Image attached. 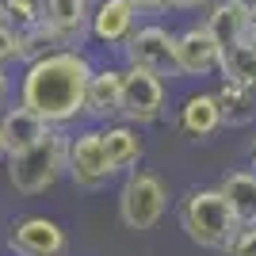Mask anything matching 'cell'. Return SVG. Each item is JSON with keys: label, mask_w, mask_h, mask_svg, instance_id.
<instances>
[{"label": "cell", "mask_w": 256, "mask_h": 256, "mask_svg": "<svg viewBox=\"0 0 256 256\" xmlns=\"http://www.w3.org/2000/svg\"><path fill=\"white\" fill-rule=\"evenodd\" d=\"M88 84H92V65L84 62V54L58 50L27 65L20 104H27L50 126H58V122H69L76 111H84Z\"/></svg>", "instance_id": "6da1fadb"}, {"label": "cell", "mask_w": 256, "mask_h": 256, "mask_svg": "<svg viewBox=\"0 0 256 256\" xmlns=\"http://www.w3.org/2000/svg\"><path fill=\"white\" fill-rule=\"evenodd\" d=\"M180 226L195 245L203 248H230L237 230V214L230 210V199L222 195V188H199L188 192V199L180 203Z\"/></svg>", "instance_id": "7a4b0ae2"}, {"label": "cell", "mask_w": 256, "mask_h": 256, "mask_svg": "<svg viewBox=\"0 0 256 256\" xmlns=\"http://www.w3.org/2000/svg\"><path fill=\"white\" fill-rule=\"evenodd\" d=\"M62 168H69V142H65V134H58V130H46L31 150L8 157V176H12V184H16L20 195L46 192V188L62 176Z\"/></svg>", "instance_id": "3957f363"}, {"label": "cell", "mask_w": 256, "mask_h": 256, "mask_svg": "<svg viewBox=\"0 0 256 256\" xmlns=\"http://www.w3.org/2000/svg\"><path fill=\"white\" fill-rule=\"evenodd\" d=\"M168 206L164 184L153 172H130L122 192H118V218L126 230H153L160 222V214Z\"/></svg>", "instance_id": "277c9868"}, {"label": "cell", "mask_w": 256, "mask_h": 256, "mask_svg": "<svg viewBox=\"0 0 256 256\" xmlns=\"http://www.w3.org/2000/svg\"><path fill=\"white\" fill-rule=\"evenodd\" d=\"M160 104H164L160 73L130 65L122 73V107H118V115H126L130 122H153V118H160Z\"/></svg>", "instance_id": "5b68a950"}, {"label": "cell", "mask_w": 256, "mask_h": 256, "mask_svg": "<svg viewBox=\"0 0 256 256\" xmlns=\"http://www.w3.org/2000/svg\"><path fill=\"white\" fill-rule=\"evenodd\" d=\"M8 248L16 256H65L69 241H65V230L50 218H20L8 234Z\"/></svg>", "instance_id": "8992f818"}, {"label": "cell", "mask_w": 256, "mask_h": 256, "mask_svg": "<svg viewBox=\"0 0 256 256\" xmlns=\"http://www.w3.org/2000/svg\"><path fill=\"white\" fill-rule=\"evenodd\" d=\"M126 62L142 65V69H153V73H180L176 65V34H168L164 27H142V31L130 34L126 42Z\"/></svg>", "instance_id": "52a82bcc"}, {"label": "cell", "mask_w": 256, "mask_h": 256, "mask_svg": "<svg viewBox=\"0 0 256 256\" xmlns=\"http://www.w3.org/2000/svg\"><path fill=\"white\" fill-rule=\"evenodd\" d=\"M111 172L115 168H111V160H107V153H104V134L88 130V134H80L76 142H69V176L76 180V188L96 192Z\"/></svg>", "instance_id": "ba28073f"}, {"label": "cell", "mask_w": 256, "mask_h": 256, "mask_svg": "<svg viewBox=\"0 0 256 256\" xmlns=\"http://www.w3.org/2000/svg\"><path fill=\"white\" fill-rule=\"evenodd\" d=\"M176 65L184 76H203L222 69V46L214 42V34L203 27H188L184 34H176Z\"/></svg>", "instance_id": "9c48e42d"}, {"label": "cell", "mask_w": 256, "mask_h": 256, "mask_svg": "<svg viewBox=\"0 0 256 256\" xmlns=\"http://www.w3.org/2000/svg\"><path fill=\"white\" fill-rule=\"evenodd\" d=\"M134 0H100L92 8V34L107 46H118V42H130L134 34Z\"/></svg>", "instance_id": "30bf717a"}, {"label": "cell", "mask_w": 256, "mask_h": 256, "mask_svg": "<svg viewBox=\"0 0 256 256\" xmlns=\"http://www.w3.org/2000/svg\"><path fill=\"white\" fill-rule=\"evenodd\" d=\"M42 20L50 23L54 31H62L69 46H80L84 34H92V8H88V0H46Z\"/></svg>", "instance_id": "8fae6325"}, {"label": "cell", "mask_w": 256, "mask_h": 256, "mask_svg": "<svg viewBox=\"0 0 256 256\" xmlns=\"http://www.w3.org/2000/svg\"><path fill=\"white\" fill-rule=\"evenodd\" d=\"M46 130H50V122H46L38 111H31L27 104L12 107L8 115L0 118V134H4V150H8V157H12V153L31 150V146L42 138Z\"/></svg>", "instance_id": "7c38bea8"}, {"label": "cell", "mask_w": 256, "mask_h": 256, "mask_svg": "<svg viewBox=\"0 0 256 256\" xmlns=\"http://www.w3.org/2000/svg\"><path fill=\"white\" fill-rule=\"evenodd\" d=\"M206 31L214 34V42L222 46V50H230V46L248 38V12L230 4V0H222V4H214L210 16H206Z\"/></svg>", "instance_id": "4fadbf2b"}, {"label": "cell", "mask_w": 256, "mask_h": 256, "mask_svg": "<svg viewBox=\"0 0 256 256\" xmlns=\"http://www.w3.org/2000/svg\"><path fill=\"white\" fill-rule=\"evenodd\" d=\"M118 107H122V73H118V69H100V73H92L84 111L96 115V118H107V115H118Z\"/></svg>", "instance_id": "5bb4252c"}, {"label": "cell", "mask_w": 256, "mask_h": 256, "mask_svg": "<svg viewBox=\"0 0 256 256\" xmlns=\"http://www.w3.org/2000/svg\"><path fill=\"white\" fill-rule=\"evenodd\" d=\"M222 126V107H218V96H192L184 100L180 107V130L192 134V138H210L214 130Z\"/></svg>", "instance_id": "9a60e30c"}, {"label": "cell", "mask_w": 256, "mask_h": 256, "mask_svg": "<svg viewBox=\"0 0 256 256\" xmlns=\"http://www.w3.org/2000/svg\"><path fill=\"white\" fill-rule=\"evenodd\" d=\"M218 188L230 199V210L237 214V222L252 226L256 222V172H230Z\"/></svg>", "instance_id": "2e32d148"}, {"label": "cell", "mask_w": 256, "mask_h": 256, "mask_svg": "<svg viewBox=\"0 0 256 256\" xmlns=\"http://www.w3.org/2000/svg\"><path fill=\"white\" fill-rule=\"evenodd\" d=\"M252 92H256V88H245V84H237V80H226V84L218 88L222 122H230V126H245V122H252V115H256Z\"/></svg>", "instance_id": "e0dca14e"}, {"label": "cell", "mask_w": 256, "mask_h": 256, "mask_svg": "<svg viewBox=\"0 0 256 256\" xmlns=\"http://www.w3.org/2000/svg\"><path fill=\"white\" fill-rule=\"evenodd\" d=\"M58 50H69V42H65L62 31H54L50 23H38V27H31V31L20 34V62H38V58H46V54H58Z\"/></svg>", "instance_id": "ac0fdd59"}, {"label": "cell", "mask_w": 256, "mask_h": 256, "mask_svg": "<svg viewBox=\"0 0 256 256\" xmlns=\"http://www.w3.org/2000/svg\"><path fill=\"white\" fill-rule=\"evenodd\" d=\"M222 73L226 80H237L245 88H256V42H237L230 50H222Z\"/></svg>", "instance_id": "d6986e66"}, {"label": "cell", "mask_w": 256, "mask_h": 256, "mask_svg": "<svg viewBox=\"0 0 256 256\" xmlns=\"http://www.w3.org/2000/svg\"><path fill=\"white\" fill-rule=\"evenodd\" d=\"M104 153H107V160H111V168H115V172L130 168V164L142 157V138L130 126H111L104 134Z\"/></svg>", "instance_id": "ffe728a7"}, {"label": "cell", "mask_w": 256, "mask_h": 256, "mask_svg": "<svg viewBox=\"0 0 256 256\" xmlns=\"http://www.w3.org/2000/svg\"><path fill=\"white\" fill-rule=\"evenodd\" d=\"M42 4L46 0H0V16L16 27V31H31L42 23Z\"/></svg>", "instance_id": "44dd1931"}, {"label": "cell", "mask_w": 256, "mask_h": 256, "mask_svg": "<svg viewBox=\"0 0 256 256\" xmlns=\"http://www.w3.org/2000/svg\"><path fill=\"white\" fill-rule=\"evenodd\" d=\"M4 62H20V31L0 16V65Z\"/></svg>", "instance_id": "7402d4cb"}, {"label": "cell", "mask_w": 256, "mask_h": 256, "mask_svg": "<svg viewBox=\"0 0 256 256\" xmlns=\"http://www.w3.org/2000/svg\"><path fill=\"white\" fill-rule=\"evenodd\" d=\"M226 256H256V222L245 226V230L234 237V245L226 248Z\"/></svg>", "instance_id": "603a6c76"}, {"label": "cell", "mask_w": 256, "mask_h": 256, "mask_svg": "<svg viewBox=\"0 0 256 256\" xmlns=\"http://www.w3.org/2000/svg\"><path fill=\"white\" fill-rule=\"evenodd\" d=\"M164 4H172V0H134V8H138V12H160Z\"/></svg>", "instance_id": "cb8c5ba5"}, {"label": "cell", "mask_w": 256, "mask_h": 256, "mask_svg": "<svg viewBox=\"0 0 256 256\" xmlns=\"http://www.w3.org/2000/svg\"><path fill=\"white\" fill-rule=\"evenodd\" d=\"M230 4H237V8H245L248 16H252V12H256V0H230Z\"/></svg>", "instance_id": "d4e9b609"}, {"label": "cell", "mask_w": 256, "mask_h": 256, "mask_svg": "<svg viewBox=\"0 0 256 256\" xmlns=\"http://www.w3.org/2000/svg\"><path fill=\"white\" fill-rule=\"evenodd\" d=\"M176 8H199V4H206V0H172Z\"/></svg>", "instance_id": "484cf974"}, {"label": "cell", "mask_w": 256, "mask_h": 256, "mask_svg": "<svg viewBox=\"0 0 256 256\" xmlns=\"http://www.w3.org/2000/svg\"><path fill=\"white\" fill-rule=\"evenodd\" d=\"M248 42H256V12L248 16Z\"/></svg>", "instance_id": "4316f807"}, {"label": "cell", "mask_w": 256, "mask_h": 256, "mask_svg": "<svg viewBox=\"0 0 256 256\" xmlns=\"http://www.w3.org/2000/svg\"><path fill=\"white\" fill-rule=\"evenodd\" d=\"M4 92H8V73H4V65H0V100H4Z\"/></svg>", "instance_id": "83f0119b"}, {"label": "cell", "mask_w": 256, "mask_h": 256, "mask_svg": "<svg viewBox=\"0 0 256 256\" xmlns=\"http://www.w3.org/2000/svg\"><path fill=\"white\" fill-rule=\"evenodd\" d=\"M248 157H252V168H256V142H252V153H248Z\"/></svg>", "instance_id": "f1b7e54d"}, {"label": "cell", "mask_w": 256, "mask_h": 256, "mask_svg": "<svg viewBox=\"0 0 256 256\" xmlns=\"http://www.w3.org/2000/svg\"><path fill=\"white\" fill-rule=\"evenodd\" d=\"M0 153H8V150H4V134H0Z\"/></svg>", "instance_id": "f546056e"}]
</instances>
